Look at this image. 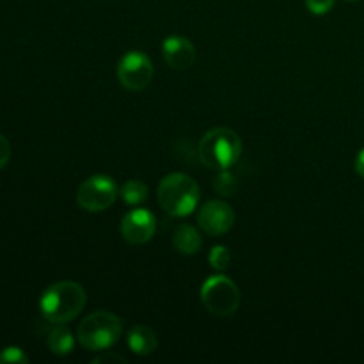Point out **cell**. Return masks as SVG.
Segmentation results:
<instances>
[{
    "mask_svg": "<svg viewBox=\"0 0 364 364\" xmlns=\"http://www.w3.org/2000/svg\"><path fill=\"white\" fill-rule=\"evenodd\" d=\"M198 224L206 235L219 237L228 233L235 224V212L224 201H208L199 208Z\"/></svg>",
    "mask_w": 364,
    "mask_h": 364,
    "instance_id": "cell-8",
    "label": "cell"
},
{
    "mask_svg": "<svg viewBox=\"0 0 364 364\" xmlns=\"http://www.w3.org/2000/svg\"><path fill=\"white\" fill-rule=\"evenodd\" d=\"M199 159L212 169H230L242 155V141L231 128H212L199 141Z\"/></svg>",
    "mask_w": 364,
    "mask_h": 364,
    "instance_id": "cell-2",
    "label": "cell"
},
{
    "mask_svg": "<svg viewBox=\"0 0 364 364\" xmlns=\"http://www.w3.org/2000/svg\"><path fill=\"white\" fill-rule=\"evenodd\" d=\"M128 348L134 352L135 355H149L156 350L159 347V340L156 334L153 333L149 327L144 326H134L127 334Z\"/></svg>",
    "mask_w": 364,
    "mask_h": 364,
    "instance_id": "cell-11",
    "label": "cell"
},
{
    "mask_svg": "<svg viewBox=\"0 0 364 364\" xmlns=\"http://www.w3.org/2000/svg\"><path fill=\"white\" fill-rule=\"evenodd\" d=\"M201 302L217 316H230L240 306V290L226 276H212L203 283Z\"/></svg>",
    "mask_w": 364,
    "mask_h": 364,
    "instance_id": "cell-5",
    "label": "cell"
},
{
    "mask_svg": "<svg viewBox=\"0 0 364 364\" xmlns=\"http://www.w3.org/2000/svg\"><path fill=\"white\" fill-rule=\"evenodd\" d=\"M156 230V219L149 210L135 208L121 220V235L128 244L141 245L153 238Z\"/></svg>",
    "mask_w": 364,
    "mask_h": 364,
    "instance_id": "cell-9",
    "label": "cell"
},
{
    "mask_svg": "<svg viewBox=\"0 0 364 364\" xmlns=\"http://www.w3.org/2000/svg\"><path fill=\"white\" fill-rule=\"evenodd\" d=\"M153 73H155V68L149 57L139 50L124 53L117 64V78L128 91H142L148 87Z\"/></svg>",
    "mask_w": 364,
    "mask_h": 364,
    "instance_id": "cell-7",
    "label": "cell"
},
{
    "mask_svg": "<svg viewBox=\"0 0 364 364\" xmlns=\"http://www.w3.org/2000/svg\"><path fill=\"white\" fill-rule=\"evenodd\" d=\"M208 262L213 269L223 272V270H226L228 267H230V262H231L230 249L224 247V245H215V247H212V251H210Z\"/></svg>",
    "mask_w": 364,
    "mask_h": 364,
    "instance_id": "cell-15",
    "label": "cell"
},
{
    "mask_svg": "<svg viewBox=\"0 0 364 364\" xmlns=\"http://www.w3.org/2000/svg\"><path fill=\"white\" fill-rule=\"evenodd\" d=\"M9 159H11V142L7 141V137H4V135L0 134V171L9 164Z\"/></svg>",
    "mask_w": 364,
    "mask_h": 364,
    "instance_id": "cell-19",
    "label": "cell"
},
{
    "mask_svg": "<svg viewBox=\"0 0 364 364\" xmlns=\"http://www.w3.org/2000/svg\"><path fill=\"white\" fill-rule=\"evenodd\" d=\"M306 7H308L309 13L322 16V14H327L333 9L334 0H306Z\"/></svg>",
    "mask_w": 364,
    "mask_h": 364,
    "instance_id": "cell-18",
    "label": "cell"
},
{
    "mask_svg": "<svg viewBox=\"0 0 364 364\" xmlns=\"http://www.w3.org/2000/svg\"><path fill=\"white\" fill-rule=\"evenodd\" d=\"M48 347L55 355L71 354L75 348V336L71 334L70 329H66V327H64V323H63V326L55 327V329L50 333Z\"/></svg>",
    "mask_w": 364,
    "mask_h": 364,
    "instance_id": "cell-13",
    "label": "cell"
},
{
    "mask_svg": "<svg viewBox=\"0 0 364 364\" xmlns=\"http://www.w3.org/2000/svg\"><path fill=\"white\" fill-rule=\"evenodd\" d=\"M173 245L180 255H196L203 245L201 235L191 224H180L173 233Z\"/></svg>",
    "mask_w": 364,
    "mask_h": 364,
    "instance_id": "cell-12",
    "label": "cell"
},
{
    "mask_svg": "<svg viewBox=\"0 0 364 364\" xmlns=\"http://www.w3.org/2000/svg\"><path fill=\"white\" fill-rule=\"evenodd\" d=\"M354 166H355V173H358L361 178H364V148L358 153V156H355Z\"/></svg>",
    "mask_w": 364,
    "mask_h": 364,
    "instance_id": "cell-21",
    "label": "cell"
},
{
    "mask_svg": "<svg viewBox=\"0 0 364 364\" xmlns=\"http://www.w3.org/2000/svg\"><path fill=\"white\" fill-rule=\"evenodd\" d=\"M235 187H237V181L231 173H228V169H223L213 180V188L217 191V194L220 196H231L233 194Z\"/></svg>",
    "mask_w": 364,
    "mask_h": 364,
    "instance_id": "cell-16",
    "label": "cell"
},
{
    "mask_svg": "<svg viewBox=\"0 0 364 364\" xmlns=\"http://www.w3.org/2000/svg\"><path fill=\"white\" fill-rule=\"evenodd\" d=\"M87 302L85 290L75 281H59L43 291L39 309L45 320L63 326L77 318Z\"/></svg>",
    "mask_w": 364,
    "mask_h": 364,
    "instance_id": "cell-1",
    "label": "cell"
},
{
    "mask_svg": "<svg viewBox=\"0 0 364 364\" xmlns=\"http://www.w3.org/2000/svg\"><path fill=\"white\" fill-rule=\"evenodd\" d=\"M109 361H117V363H127V359L123 358V355H117V354H110V352H107V350H103V354H100L98 358L95 359V361L92 363H98V364H102V363H109Z\"/></svg>",
    "mask_w": 364,
    "mask_h": 364,
    "instance_id": "cell-20",
    "label": "cell"
},
{
    "mask_svg": "<svg viewBox=\"0 0 364 364\" xmlns=\"http://www.w3.org/2000/svg\"><path fill=\"white\" fill-rule=\"evenodd\" d=\"M148 194H149L148 187H146L144 181H141V180L127 181V183H124L119 191L121 199H123L127 205H132V206L144 203L146 199H148Z\"/></svg>",
    "mask_w": 364,
    "mask_h": 364,
    "instance_id": "cell-14",
    "label": "cell"
},
{
    "mask_svg": "<svg viewBox=\"0 0 364 364\" xmlns=\"http://www.w3.org/2000/svg\"><path fill=\"white\" fill-rule=\"evenodd\" d=\"M164 60L173 70H188L196 60V48L185 36L171 34L162 43Z\"/></svg>",
    "mask_w": 364,
    "mask_h": 364,
    "instance_id": "cell-10",
    "label": "cell"
},
{
    "mask_svg": "<svg viewBox=\"0 0 364 364\" xmlns=\"http://www.w3.org/2000/svg\"><path fill=\"white\" fill-rule=\"evenodd\" d=\"M123 334V322L110 311H95L85 316L77 331V340L85 350L103 352L117 343Z\"/></svg>",
    "mask_w": 364,
    "mask_h": 364,
    "instance_id": "cell-4",
    "label": "cell"
},
{
    "mask_svg": "<svg viewBox=\"0 0 364 364\" xmlns=\"http://www.w3.org/2000/svg\"><path fill=\"white\" fill-rule=\"evenodd\" d=\"M159 203L169 215L187 217L199 201V185L188 174H167L159 185Z\"/></svg>",
    "mask_w": 364,
    "mask_h": 364,
    "instance_id": "cell-3",
    "label": "cell"
},
{
    "mask_svg": "<svg viewBox=\"0 0 364 364\" xmlns=\"http://www.w3.org/2000/svg\"><path fill=\"white\" fill-rule=\"evenodd\" d=\"M119 196L116 181L105 174H95L80 183L77 191V203L85 212H103Z\"/></svg>",
    "mask_w": 364,
    "mask_h": 364,
    "instance_id": "cell-6",
    "label": "cell"
},
{
    "mask_svg": "<svg viewBox=\"0 0 364 364\" xmlns=\"http://www.w3.org/2000/svg\"><path fill=\"white\" fill-rule=\"evenodd\" d=\"M28 358L20 347H7L0 352V364H27Z\"/></svg>",
    "mask_w": 364,
    "mask_h": 364,
    "instance_id": "cell-17",
    "label": "cell"
}]
</instances>
